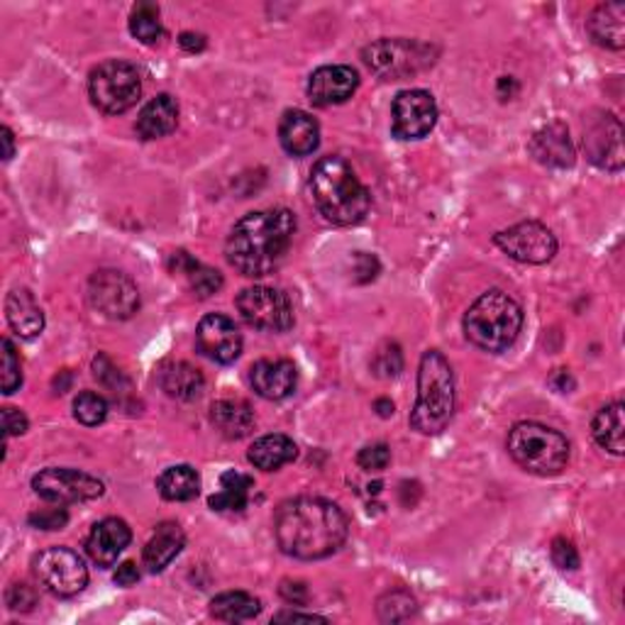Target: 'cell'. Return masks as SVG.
<instances>
[{"instance_id": "cell-46", "label": "cell", "mask_w": 625, "mask_h": 625, "mask_svg": "<svg viewBox=\"0 0 625 625\" xmlns=\"http://www.w3.org/2000/svg\"><path fill=\"white\" fill-rule=\"evenodd\" d=\"M178 45H182L186 52H201V49L205 47V37L196 35V33H184L182 39H178Z\"/></svg>"}, {"instance_id": "cell-16", "label": "cell", "mask_w": 625, "mask_h": 625, "mask_svg": "<svg viewBox=\"0 0 625 625\" xmlns=\"http://www.w3.org/2000/svg\"><path fill=\"white\" fill-rule=\"evenodd\" d=\"M196 345L208 360L217 364H233L242 352V333L227 315L211 313L198 323Z\"/></svg>"}, {"instance_id": "cell-32", "label": "cell", "mask_w": 625, "mask_h": 625, "mask_svg": "<svg viewBox=\"0 0 625 625\" xmlns=\"http://www.w3.org/2000/svg\"><path fill=\"white\" fill-rule=\"evenodd\" d=\"M157 489L166 501H191L201 491V476L188 464H176L159 474Z\"/></svg>"}, {"instance_id": "cell-14", "label": "cell", "mask_w": 625, "mask_h": 625, "mask_svg": "<svg viewBox=\"0 0 625 625\" xmlns=\"http://www.w3.org/2000/svg\"><path fill=\"white\" fill-rule=\"evenodd\" d=\"M438 123V103L423 88H411L396 96L391 108V127L399 140H423Z\"/></svg>"}, {"instance_id": "cell-5", "label": "cell", "mask_w": 625, "mask_h": 625, "mask_svg": "<svg viewBox=\"0 0 625 625\" xmlns=\"http://www.w3.org/2000/svg\"><path fill=\"white\" fill-rule=\"evenodd\" d=\"M523 327V311L509 293L486 291L464 315V335L484 352H505L518 340Z\"/></svg>"}, {"instance_id": "cell-31", "label": "cell", "mask_w": 625, "mask_h": 625, "mask_svg": "<svg viewBox=\"0 0 625 625\" xmlns=\"http://www.w3.org/2000/svg\"><path fill=\"white\" fill-rule=\"evenodd\" d=\"M262 603L247 591H225L211 601V616L223 623H242L260 616Z\"/></svg>"}, {"instance_id": "cell-11", "label": "cell", "mask_w": 625, "mask_h": 625, "mask_svg": "<svg viewBox=\"0 0 625 625\" xmlns=\"http://www.w3.org/2000/svg\"><path fill=\"white\" fill-rule=\"evenodd\" d=\"M33 489L49 503H84L101 499L105 486L93 474L68 467H49L33 476Z\"/></svg>"}, {"instance_id": "cell-27", "label": "cell", "mask_w": 625, "mask_h": 625, "mask_svg": "<svg viewBox=\"0 0 625 625\" xmlns=\"http://www.w3.org/2000/svg\"><path fill=\"white\" fill-rule=\"evenodd\" d=\"M159 384L176 401H193L205 389V379L201 370L188 362H168L159 372Z\"/></svg>"}, {"instance_id": "cell-12", "label": "cell", "mask_w": 625, "mask_h": 625, "mask_svg": "<svg viewBox=\"0 0 625 625\" xmlns=\"http://www.w3.org/2000/svg\"><path fill=\"white\" fill-rule=\"evenodd\" d=\"M88 301L111 321H127L140 309V291L127 274L103 270L88 282Z\"/></svg>"}, {"instance_id": "cell-45", "label": "cell", "mask_w": 625, "mask_h": 625, "mask_svg": "<svg viewBox=\"0 0 625 625\" xmlns=\"http://www.w3.org/2000/svg\"><path fill=\"white\" fill-rule=\"evenodd\" d=\"M137 582H140V570L135 567V562H123L115 572L117 587H133Z\"/></svg>"}, {"instance_id": "cell-43", "label": "cell", "mask_w": 625, "mask_h": 625, "mask_svg": "<svg viewBox=\"0 0 625 625\" xmlns=\"http://www.w3.org/2000/svg\"><path fill=\"white\" fill-rule=\"evenodd\" d=\"M3 430H5V438H13V435H23L27 430V418L23 411L17 409H3Z\"/></svg>"}, {"instance_id": "cell-7", "label": "cell", "mask_w": 625, "mask_h": 625, "mask_svg": "<svg viewBox=\"0 0 625 625\" xmlns=\"http://www.w3.org/2000/svg\"><path fill=\"white\" fill-rule=\"evenodd\" d=\"M88 93H91V101L98 111L108 115L127 113L142 96L140 72L133 64L121 62V59H111V62L98 64L91 72Z\"/></svg>"}, {"instance_id": "cell-40", "label": "cell", "mask_w": 625, "mask_h": 625, "mask_svg": "<svg viewBox=\"0 0 625 625\" xmlns=\"http://www.w3.org/2000/svg\"><path fill=\"white\" fill-rule=\"evenodd\" d=\"M550 554H552V562L558 564L560 570H577L579 567V552L572 545V540H567V538L554 540Z\"/></svg>"}, {"instance_id": "cell-1", "label": "cell", "mask_w": 625, "mask_h": 625, "mask_svg": "<svg viewBox=\"0 0 625 625\" xmlns=\"http://www.w3.org/2000/svg\"><path fill=\"white\" fill-rule=\"evenodd\" d=\"M350 533L340 505L317 499V496H301L279 505L274 515V535L284 554L296 560H325L342 548Z\"/></svg>"}, {"instance_id": "cell-10", "label": "cell", "mask_w": 625, "mask_h": 625, "mask_svg": "<svg viewBox=\"0 0 625 625\" xmlns=\"http://www.w3.org/2000/svg\"><path fill=\"white\" fill-rule=\"evenodd\" d=\"M242 321L264 333H286L293 325V305L289 296L272 286H250L237 296Z\"/></svg>"}, {"instance_id": "cell-26", "label": "cell", "mask_w": 625, "mask_h": 625, "mask_svg": "<svg viewBox=\"0 0 625 625\" xmlns=\"http://www.w3.org/2000/svg\"><path fill=\"white\" fill-rule=\"evenodd\" d=\"M211 421L223 438L240 440L254 428V411L247 401L223 399L211 405Z\"/></svg>"}, {"instance_id": "cell-44", "label": "cell", "mask_w": 625, "mask_h": 625, "mask_svg": "<svg viewBox=\"0 0 625 625\" xmlns=\"http://www.w3.org/2000/svg\"><path fill=\"white\" fill-rule=\"evenodd\" d=\"M282 597L289 603H305L309 601V589H305V584L301 582H284Z\"/></svg>"}, {"instance_id": "cell-28", "label": "cell", "mask_w": 625, "mask_h": 625, "mask_svg": "<svg viewBox=\"0 0 625 625\" xmlns=\"http://www.w3.org/2000/svg\"><path fill=\"white\" fill-rule=\"evenodd\" d=\"M296 458H299V448H296V442L291 438H286L282 433L264 435V438L254 440L250 454H247V460L262 472L282 470L286 464H291Z\"/></svg>"}, {"instance_id": "cell-19", "label": "cell", "mask_w": 625, "mask_h": 625, "mask_svg": "<svg viewBox=\"0 0 625 625\" xmlns=\"http://www.w3.org/2000/svg\"><path fill=\"white\" fill-rule=\"evenodd\" d=\"M250 382L257 396L266 401H284L296 391L299 372L289 360H260L252 364Z\"/></svg>"}, {"instance_id": "cell-6", "label": "cell", "mask_w": 625, "mask_h": 625, "mask_svg": "<svg viewBox=\"0 0 625 625\" xmlns=\"http://www.w3.org/2000/svg\"><path fill=\"white\" fill-rule=\"evenodd\" d=\"M509 454L528 474L554 476L567 467L570 442L560 430L525 421L509 433Z\"/></svg>"}, {"instance_id": "cell-20", "label": "cell", "mask_w": 625, "mask_h": 625, "mask_svg": "<svg viewBox=\"0 0 625 625\" xmlns=\"http://www.w3.org/2000/svg\"><path fill=\"white\" fill-rule=\"evenodd\" d=\"M528 150L535 157V162L552 168H567L577 162V152H574L570 130L567 125L562 123H550L548 127L535 133Z\"/></svg>"}, {"instance_id": "cell-49", "label": "cell", "mask_w": 625, "mask_h": 625, "mask_svg": "<svg viewBox=\"0 0 625 625\" xmlns=\"http://www.w3.org/2000/svg\"><path fill=\"white\" fill-rule=\"evenodd\" d=\"M374 409L379 411L382 418H389V415H393V403L389 399H379L374 403Z\"/></svg>"}, {"instance_id": "cell-39", "label": "cell", "mask_w": 625, "mask_h": 625, "mask_svg": "<svg viewBox=\"0 0 625 625\" xmlns=\"http://www.w3.org/2000/svg\"><path fill=\"white\" fill-rule=\"evenodd\" d=\"M389 462H391V450H389V445H384V442L370 445V448H364L360 454H357V464H360L364 472H382L389 467Z\"/></svg>"}, {"instance_id": "cell-41", "label": "cell", "mask_w": 625, "mask_h": 625, "mask_svg": "<svg viewBox=\"0 0 625 625\" xmlns=\"http://www.w3.org/2000/svg\"><path fill=\"white\" fill-rule=\"evenodd\" d=\"M5 601L13 611H33L37 603V593L29 584H13L5 593Z\"/></svg>"}, {"instance_id": "cell-48", "label": "cell", "mask_w": 625, "mask_h": 625, "mask_svg": "<svg viewBox=\"0 0 625 625\" xmlns=\"http://www.w3.org/2000/svg\"><path fill=\"white\" fill-rule=\"evenodd\" d=\"M0 135H3V142H5V162H10V159H13V154H15V137H13V133H10V127H3V130H0Z\"/></svg>"}, {"instance_id": "cell-3", "label": "cell", "mask_w": 625, "mask_h": 625, "mask_svg": "<svg viewBox=\"0 0 625 625\" xmlns=\"http://www.w3.org/2000/svg\"><path fill=\"white\" fill-rule=\"evenodd\" d=\"M309 186L315 208L333 225L362 223L372 208V193L342 157L317 159Z\"/></svg>"}, {"instance_id": "cell-30", "label": "cell", "mask_w": 625, "mask_h": 625, "mask_svg": "<svg viewBox=\"0 0 625 625\" xmlns=\"http://www.w3.org/2000/svg\"><path fill=\"white\" fill-rule=\"evenodd\" d=\"M172 272L182 274L184 279L191 286V291L201 299H208L215 291H221L223 276L221 272L211 270V266H203L201 262H196L186 252H174L172 254Z\"/></svg>"}, {"instance_id": "cell-4", "label": "cell", "mask_w": 625, "mask_h": 625, "mask_svg": "<svg viewBox=\"0 0 625 625\" xmlns=\"http://www.w3.org/2000/svg\"><path fill=\"white\" fill-rule=\"evenodd\" d=\"M454 415V374L448 357L438 350L423 354L418 366V399L411 411V428L438 435Z\"/></svg>"}, {"instance_id": "cell-22", "label": "cell", "mask_w": 625, "mask_h": 625, "mask_svg": "<svg viewBox=\"0 0 625 625\" xmlns=\"http://www.w3.org/2000/svg\"><path fill=\"white\" fill-rule=\"evenodd\" d=\"M184 545H186V535L182 530V525L172 523V521L159 523L150 542L145 545V552H142L145 567L154 574L164 572L168 564L182 554Z\"/></svg>"}, {"instance_id": "cell-37", "label": "cell", "mask_w": 625, "mask_h": 625, "mask_svg": "<svg viewBox=\"0 0 625 625\" xmlns=\"http://www.w3.org/2000/svg\"><path fill=\"white\" fill-rule=\"evenodd\" d=\"M3 374H0V379H3V393L10 396L20 389V384H23V364H20V357L15 352V345L8 340H3Z\"/></svg>"}, {"instance_id": "cell-42", "label": "cell", "mask_w": 625, "mask_h": 625, "mask_svg": "<svg viewBox=\"0 0 625 625\" xmlns=\"http://www.w3.org/2000/svg\"><path fill=\"white\" fill-rule=\"evenodd\" d=\"M68 523V513L64 509H45L29 515V525L42 530H62Z\"/></svg>"}, {"instance_id": "cell-18", "label": "cell", "mask_w": 625, "mask_h": 625, "mask_svg": "<svg viewBox=\"0 0 625 625\" xmlns=\"http://www.w3.org/2000/svg\"><path fill=\"white\" fill-rule=\"evenodd\" d=\"M133 540L130 525L121 518H105L96 523L86 538V552L98 567H113L117 558Z\"/></svg>"}, {"instance_id": "cell-9", "label": "cell", "mask_w": 625, "mask_h": 625, "mask_svg": "<svg viewBox=\"0 0 625 625\" xmlns=\"http://www.w3.org/2000/svg\"><path fill=\"white\" fill-rule=\"evenodd\" d=\"M35 579L54 597H76L88 584V570L82 554L68 548H47L33 560Z\"/></svg>"}, {"instance_id": "cell-38", "label": "cell", "mask_w": 625, "mask_h": 625, "mask_svg": "<svg viewBox=\"0 0 625 625\" xmlns=\"http://www.w3.org/2000/svg\"><path fill=\"white\" fill-rule=\"evenodd\" d=\"M372 366H374V372L382 376V379H391V376H399V372L403 370L401 350L396 345L382 347V350L376 352Z\"/></svg>"}, {"instance_id": "cell-34", "label": "cell", "mask_w": 625, "mask_h": 625, "mask_svg": "<svg viewBox=\"0 0 625 625\" xmlns=\"http://www.w3.org/2000/svg\"><path fill=\"white\" fill-rule=\"evenodd\" d=\"M130 33L145 45H154L162 39L164 27L162 20H159V8L154 3L135 5L130 15Z\"/></svg>"}, {"instance_id": "cell-33", "label": "cell", "mask_w": 625, "mask_h": 625, "mask_svg": "<svg viewBox=\"0 0 625 625\" xmlns=\"http://www.w3.org/2000/svg\"><path fill=\"white\" fill-rule=\"evenodd\" d=\"M254 482L240 472H225L221 476V491L213 493L208 503L213 511H245L250 503V491Z\"/></svg>"}, {"instance_id": "cell-8", "label": "cell", "mask_w": 625, "mask_h": 625, "mask_svg": "<svg viewBox=\"0 0 625 625\" xmlns=\"http://www.w3.org/2000/svg\"><path fill=\"white\" fill-rule=\"evenodd\" d=\"M364 64L379 74L386 82H401L435 64V52L430 45L415 42V39H379L362 52Z\"/></svg>"}, {"instance_id": "cell-15", "label": "cell", "mask_w": 625, "mask_h": 625, "mask_svg": "<svg viewBox=\"0 0 625 625\" xmlns=\"http://www.w3.org/2000/svg\"><path fill=\"white\" fill-rule=\"evenodd\" d=\"M584 147L591 164L607 172H621L625 164L623 157V125L613 113H599L591 117L584 130Z\"/></svg>"}, {"instance_id": "cell-47", "label": "cell", "mask_w": 625, "mask_h": 625, "mask_svg": "<svg viewBox=\"0 0 625 625\" xmlns=\"http://www.w3.org/2000/svg\"><path fill=\"white\" fill-rule=\"evenodd\" d=\"M274 621H325L323 616H315V613H299V611H282V613H276Z\"/></svg>"}, {"instance_id": "cell-21", "label": "cell", "mask_w": 625, "mask_h": 625, "mask_svg": "<svg viewBox=\"0 0 625 625\" xmlns=\"http://www.w3.org/2000/svg\"><path fill=\"white\" fill-rule=\"evenodd\" d=\"M282 147L293 157H309L321 145V125L305 111H286L279 123Z\"/></svg>"}, {"instance_id": "cell-36", "label": "cell", "mask_w": 625, "mask_h": 625, "mask_svg": "<svg viewBox=\"0 0 625 625\" xmlns=\"http://www.w3.org/2000/svg\"><path fill=\"white\" fill-rule=\"evenodd\" d=\"M74 418L78 423L88 425V428H93V425H101L108 418V403L103 396H98L96 391H82L76 396L74 401Z\"/></svg>"}, {"instance_id": "cell-24", "label": "cell", "mask_w": 625, "mask_h": 625, "mask_svg": "<svg viewBox=\"0 0 625 625\" xmlns=\"http://www.w3.org/2000/svg\"><path fill=\"white\" fill-rule=\"evenodd\" d=\"M5 315L10 327L20 337H25V340H33V337L45 330V313L27 289H13L8 293Z\"/></svg>"}, {"instance_id": "cell-13", "label": "cell", "mask_w": 625, "mask_h": 625, "mask_svg": "<svg viewBox=\"0 0 625 625\" xmlns=\"http://www.w3.org/2000/svg\"><path fill=\"white\" fill-rule=\"evenodd\" d=\"M493 242L511 257L523 264H548L558 254V237L552 235L548 225L538 221L518 223L493 237Z\"/></svg>"}, {"instance_id": "cell-25", "label": "cell", "mask_w": 625, "mask_h": 625, "mask_svg": "<svg viewBox=\"0 0 625 625\" xmlns=\"http://www.w3.org/2000/svg\"><path fill=\"white\" fill-rule=\"evenodd\" d=\"M176 123H178V103L168 93H162L152 98V101L142 108V113L135 123V130L142 140H159V137L174 133Z\"/></svg>"}, {"instance_id": "cell-2", "label": "cell", "mask_w": 625, "mask_h": 625, "mask_svg": "<svg viewBox=\"0 0 625 625\" xmlns=\"http://www.w3.org/2000/svg\"><path fill=\"white\" fill-rule=\"evenodd\" d=\"M296 235V215L286 208L247 213L225 242V254L245 276H266L284 262Z\"/></svg>"}, {"instance_id": "cell-35", "label": "cell", "mask_w": 625, "mask_h": 625, "mask_svg": "<svg viewBox=\"0 0 625 625\" xmlns=\"http://www.w3.org/2000/svg\"><path fill=\"white\" fill-rule=\"evenodd\" d=\"M415 611H418V607H415V599L403 589L384 593V597L379 599V618L386 623L409 621L411 616H415Z\"/></svg>"}, {"instance_id": "cell-17", "label": "cell", "mask_w": 625, "mask_h": 625, "mask_svg": "<svg viewBox=\"0 0 625 625\" xmlns=\"http://www.w3.org/2000/svg\"><path fill=\"white\" fill-rule=\"evenodd\" d=\"M357 88H360V74L354 72L352 66L345 64H333V66H321L317 72H313L309 82V98L313 105H340L345 101H350Z\"/></svg>"}, {"instance_id": "cell-29", "label": "cell", "mask_w": 625, "mask_h": 625, "mask_svg": "<svg viewBox=\"0 0 625 625\" xmlns=\"http://www.w3.org/2000/svg\"><path fill=\"white\" fill-rule=\"evenodd\" d=\"M593 440H597L603 450H609L611 454L625 452V428H623V403H609L593 415L591 423Z\"/></svg>"}, {"instance_id": "cell-23", "label": "cell", "mask_w": 625, "mask_h": 625, "mask_svg": "<svg viewBox=\"0 0 625 625\" xmlns=\"http://www.w3.org/2000/svg\"><path fill=\"white\" fill-rule=\"evenodd\" d=\"M589 35L599 47L621 52L625 47V3H603L587 20Z\"/></svg>"}]
</instances>
